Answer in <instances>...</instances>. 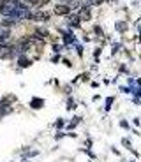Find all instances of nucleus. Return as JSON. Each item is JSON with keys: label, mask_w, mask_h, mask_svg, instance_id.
Instances as JSON below:
<instances>
[{"label": "nucleus", "mask_w": 141, "mask_h": 162, "mask_svg": "<svg viewBox=\"0 0 141 162\" xmlns=\"http://www.w3.org/2000/svg\"><path fill=\"white\" fill-rule=\"evenodd\" d=\"M30 106H32L34 109H39V108H42V106H44V100H41V99H32Z\"/></svg>", "instance_id": "obj_5"}, {"label": "nucleus", "mask_w": 141, "mask_h": 162, "mask_svg": "<svg viewBox=\"0 0 141 162\" xmlns=\"http://www.w3.org/2000/svg\"><path fill=\"white\" fill-rule=\"evenodd\" d=\"M101 2H102V0H87V4H88V5H99Z\"/></svg>", "instance_id": "obj_8"}, {"label": "nucleus", "mask_w": 141, "mask_h": 162, "mask_svg": "<svg viewBox=\"0 0 141 162\" xmlns=\"http://www.w3.org/2000/svg\"><path fill=\"white\" fill-rule=\"evenodd\" d=\"M79 18H81V19H90V11H88V7H83V9H81Z\"/></svg>", "instance_id": "obj_6"}, {"label": "nucleus", "mask_w": 141, "mask_h": 162, "mask_svg": "<svg viewBox=\"0 0 141 162\" xmlns=\"http://www.w3.org/2000/svg\"><path fill=\"white\" fill-rule=\"evenodd\" d=\"M9 35H11V32H9L5 27L0 28V46H4L5 42H7V40H9Z\"/></svg>", "instance_id": "obj_1"}, {"label": "nucleus", "mask_w": 141, "mask_h": 162, "mask_svg": "<svg viewBox=\"0 0 141 162\" xmlns=\"http://www.w3.org/2000/svg\"><path fill=\"white\" fill-rule=\"evenodd\" d=\"M69 13H70L69 5L60 4V5H57V7H55V14H58V16H64V14H69Z\"/></svg>", "instance_id": "obj_2"}, {"label": "nucleus", "mask_w": 141, "mask_h": 162, "mask_svg": "<svg viewBox=\"0 0 141 162\" xmlns=\"http://www.w3.org/2000/svg\"><path fill=\"white\" fill-rule=\"evenodd\" d=\"M95 34H99V35H102V28H101V27H95Z\"/></svg>", "instance_id": "obj_10"}, {"label": "nucleus", "mask_w": 141, "mask_h": 162, "mask_svg": "<svg viewBox=\"0 0 141 162\" xmlns=\"http://www.w3.org/2000/svg\"><path fill=\"white\" fill-rule=\"evenodd\" d=\"M79 16H74V14H72V16H69V19H67V21H69V25H72V27H79Z\"/></svg>", "instance_id": "obj_4"}, {"label": "nucleus", "mask_w": 141, "mask_h": 162, "mask_svg": "<svg viewBox=\"0 0 141 162\" xmlns=\"http://www.w3.org/2000/svg\"><path fill=\"white\" fill-rule=\"evenodd\" d=\"M18 63H20V67H28L30 65V60L28 58H25V57H20V60H18Z\"/></svg>", "instance_id": "obj_7"}, {"label": "nucleus", "mask_w": 141, "mask_h": 162, "mask_svg": "<svg viewBox=\"0 0 141 162\" xmlns=\"http://www.w3.org/2000/svg\"><path fill=\"white\" fill-rule=\"evenodd\" d=\"M14 100H16V97H14V95H7V97H4V99L0 100V109L5 108L9 102H14Z\"/></svg>", "instance_id": "obj_3"}, {"label": "nucleus", "mask_w": 141, "mask_h": 162, "mask_svg": "<svg viewBox=\"0 0 141 162\" xmlns=\"http://www.w3.org/2000/svg\"><path fill=\"white\" fill-rule=\"evenodd\" d=\"M116 30H125V23H116Z\"/></svg>", "instance_id": "obj_9"}]
</instances>
